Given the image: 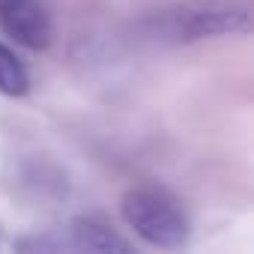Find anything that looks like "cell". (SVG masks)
<instances>
[{
  "label": "cell",
  "instance_id": "1",
  "mask_svg": "<svg viewBox=\"0 0 254 254\" xmlns=\"http://www.w3.org/2000/svg\"><path fill=\"white\" fill-rule=\"evenodd\" d=\"M251 15V0H183L165 15H159V30L168 39L194 42L206 36L248 33Z\"/></svg>",
  "mask_w": 254,
  "mask_h": 254
},
{
  "label": "cell",
  "instance_id": "5",
  "mask_svg": "<svg viewBox=\"0 0 254 254\" xmlns=\"http://www.w3.org/2000/svg\"><path fill=\"white\" fill-rule=\"evenodd\" d=\"M30 87V75L24 63L0 42V93L3 96H24Z\"/></svg>",
  "mask_w": 254,
  "mask_h": 254
},
{
  "label": "cell",
  "instance_id": "2",
  "mask_svg": "<svg viewBox=\"0 0 254 254\" xmlns=\"http://www.w3.org/2000/svg\"><path fill=\"white\" fill-rule=\"evenodd\" d=\"M123 218L156 248H180L189 239V215L183 212L180 200L153 186L132 189L123 197Z\"/></svg>",
  "mask_w": 254,
  "mask_h": 254
},
{
  "label": "cell",
  "instance_id": "3",
  "mask_svg": "<svg viewBox=\"0 0 254 254\" xmlns=\"http://www.w3.org/2000/svg\"><path fill=\"white\" fill-rule=\"evenodd\" d=\"M0 27L24 48H48L54 36L51 12L42 0H0Z\"/></svg>",
  "mask_w": 254,
  "mask_h": 254
},
{
  "label": "cell",
  "instance_id": "4",
  "mask_svg": "<svg viewBox=\"0 0 254 254\" xmlns=\"http://www.w3.org/2000/svg\"><path fill=\"white\" fill-rule=\"evenodd\" d=\"M21 248L30 251H129V242L120 239L108 224L96 221V218H78L66 227V239H33V242H21Z\"/></svg>",
  "mask_w": 254,
  "mask_h": 254
},
{
  "label": "cell",
  "instance_id": "6",
  "mask_svg": "<svg viewBox=\"0 0 254 254\" xmlns=\"http://www.w3.org/2000/svg\"><path fill=\"white\" fill-rule=\"evenodd\" d=\"M0 245H3V236H0Z\"/></svg>",
  "mask_w": 254,
  "mask_h": 254
}]
</instances>
